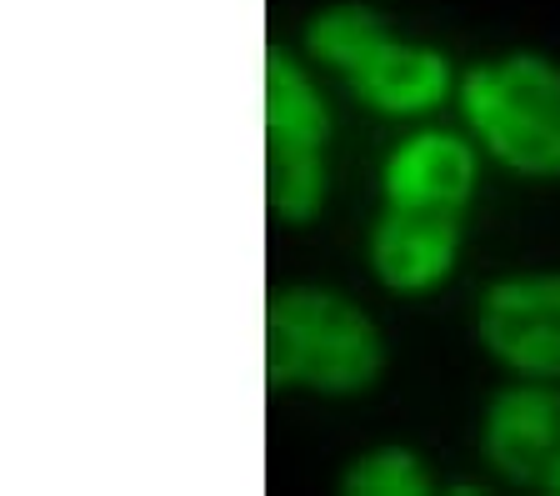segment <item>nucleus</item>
Masks as SVG:
<instances>
[{"instance_id": "nucleus-1", "label": "nucleus", "mask_w": 560, "mask_h": 496, "mask_svg": "<svg viewBox=\"0 0 560 496\" xmlns=\"http://www.w3.org/2000/svg\"><path fill=\"white\" fill-rule=\"evenodd\" d=\"M385 367L381 331L355 301L320 286H285L266 301V387L355 396Z\"/></svg>"}, {"instance_id": "nucleus-8", "label": "nucleus", "mask_w": 560, "mask_h": 496, "mask_svg": "<svg viewBox=\"0 0 560 496\" xmlns=\"http://www.w3.org/2000/svg\"><path fill=\"white\" fill-rule=\"evenodd\" d=\"M385 206L466 211L476 191V155L455 130H416L385 161Z\"/></svg>"}, {"instance_id": "nucleus-9", "label": "nucleus", "mask_w": 560, "mask_h": 496, "mask_svg": "<svg viewBox=\"0 0 560 496\" xmlns=\"http://www.w3.org/2000/svg\"><path fill=\"white\" fill-rule=\"evenodd\" d=\"M340 492L350 496H425L431 492V472L420 466L416 451H400V447H385L371 451L340 476Z\"/></svg>"}, {"instance_id": "nucleus-5", "label": "nucleus", "mask_w": 560, "mask_h": 496, "mask_svg": "<svg viewBox=\"0 0 560 496\" xmlns=\"http://www.w3.org/2000/svg\"><path fill=\"white\" fill-rule=\"evenodd\" d=\"M476 331L501 367L525 381H560V272L495 281L480 296Z\"/></svg>"}, {"instance_id": "nucleus-6", "label": "nucleus", "mask_w": 560, "mask_h": 496, "mask_svg": "<svg viewBox=\"0 0 560 496\" xmlns=\"http://www.w3.org/2000/svg\"><path fill=\"white\" fill-rule=\"evenodd\" d=\"M480 441L505 482L560 496V391L536 381L501 391L486 412Z\"/></svg>"}, {"instance_id": "nucleus-2", "label": "nucleus", "mask_w": 560, "mask_h": 496, "mask_svg": "<svg viewBox=\"0 0 560 496\" xmlns=\"http://www.w3.org/2000/svg\"><path fill=\"white\" fill-rule=\"evenodd\" d=\"M305 46L381 116H420L451 95V66L441 50L400 46L371 5H326L305 25Z\"/></svg>"}, {"instance_id": "nucleus-3", "label": "nucleus", "mask_w": 560, "mask_h": 496, "mask_svg": "<svg viewBox=\"0 0 560 496\" xmlns=\"http://www.w3.org/2000/svg\"><path fill=\"white\" fill-rule=\"evenodd\" d=\"M460 111L505 171L560 176V66L536 50L486 60L460 81Z\"/></svg>"}, {"instance_id": "nucleus-7", "label": "nucleus", "mask_w": 560, "mask_h": 496, "mask_svg": "<svg viewBox=\"0 0 560 496\" xmlns=\"http://www.w3.org/2000/svg\"><path fill=\"white\" fill-rule=\"evenodd\" d=\"M460 216L425 206H385L371 231V272L400 296H425L451 276L460 256Z\"/></svg>"}, {"instance_id": "nucleus-4", "label": "nucleus", "mask_w": 560, "mask_h": 496, "mask_svg": "<svg viewBox=\"0 0 560 496\" xmlns=\"http://www.w3.org/2000/svg\"><path fill=\"white\" fill-rule=\"evenodd\" d=\"M330 111L291 50H266V201L276 221H311L326 201Z\"/></svg>"}]
</instances>
